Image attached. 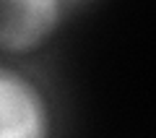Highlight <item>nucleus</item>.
<instances>
[{"label":"nucleus","mask_w":156,"mask_h":138,"mask_svg":"<svg viewBox=\"0 0 156 138\" xmlns=\"http://www.w3.org/2000/svg\"><path fill=\"white\" fill-rule=\"evenodd\" d=\"M68 0H0V55L26 57L57 37Z\"/></svg>","instance_id":"1"},{"label":"nucleus","mask_w":156,"mask_h":138,"mask_svg":"<svg viewBox=\"0 0 156 138\" xmlns=\"http://www.w3.org/2000/svg\"><path fill=\"white\" fill-rule=\"evenodd\" d=\"M52 133L47 91L26 71L0 63V138H44Z\"/></svg>","instance_id":"2"},{"label":"nucleus","mask_w":156,"mask_h":138,"mask_svg":"<svg viewBox=\"0 0 156 138\" xmlns=\"http://www.w3.org/2000/svg\"><path fill=\"white\" fill-rule=\"evenodd\" d=\"M76 3H81V0H68V5H76Z\"/></svg>","instance_id":"3"}]
</instances>
